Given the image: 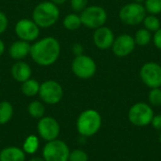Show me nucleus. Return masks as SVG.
Here are the masks:
<instances>
[{
  "label": "nucleus",
  "mask_w": 161,
  "mask_h": 161,
  "mask_svg": "<svg viewBox=\"0 0 161 161\" xmlns=\"http://www.w3.org/2000/svg\"><path fill=\"white\" fill-rule=\"evenodd\" d=\"M40 83L32 78H29L27 80H25V82L22 83V92L28 97H33L35 95H37L39 93L40 91Z\"/></svg>",
  "instance_id": "obj_18"
},
{
  "label": "nucleus",
  "mask_w": 161,
  "mask_h": 161,
  "mask_svg": "<svg viewBox=\"0 0 161 161\" xmlns=\"http://www.w3.org/2000/svg\"><path fill=\"white\" fill-rule=\"evenodd\" d=\"M59 8L51 1L38 4L32 13V20L39 27L46 28L55 25L59 18Z\"/></svg>",
  "instance_id": "obj_2"
},
{
  "label": "nucleus",
  "mask_w": 161,
  "mask_h": 161,
  "mask_svg": "<svg viewBox=\"0 0 161 161\" xmlns=\"http://www.w3.org/2000/svg\"><path fill=\"white\" fill-rule=\"evenodd\" d=\"M39 95L41 99L49 105H56L62 99L63 89L55 80H46L40 85Z\"/></svg>",
  "instance_id": "obj_9"
},
{
  "label": "nucleus",
  "mask_w": 161,
  "mask_h": 161,
  "mask_svg": "<svg viewBox=\"0 0 161 161\" xmlns=\"http://www.w3.org/2000/svg\"><path fill=\"white\" fill-rule=\"evenodd\" d=\"M153 41H154V44L155 46L161 50V27L155 32V35L153 37Z\"/></svg>",
  "instance_id": "obj_30"
},
{
  "label": "nucleus",
  "mask_w": 161,
  "mask_h": 161,
  "mask_svg": "<svg viewBox=\"0 0 161 161\" xmlns=\"http://www.w3.org/2000/svg\"><path fill=\"white\" fill-rule=\"evenodd\" d=\"M15 34L20 40L30 42L38 39L40 35V27L33 20L24 18L16 23Z\"/></svg>",
  "instance_id": "obj_11"
},
{
  "label": "nucleus",
  "mask_w": 161,
  "mask_h": 161,
  "mask_svg": "<svg viewBox=\"0 0 161 161\" xmlns=\"http://www.w3.org/2000/svg\"><path fill=\"white\" fill-rule=\"evenodd\" d=\"M155 116L154 110L150 105L144 102H139L133 105L128 111L129 122L140 127L146 126L151 124L153 117Z\"/></svg>",
  "instance_id": "obj_6"
},
{
  "label": "nucleus",
  "mask_w": 161,
  "mask_h": 161,
  "mask_svg": "<svg viewBox=\"0 0 161 161\" xmlns=\"http://www.w3.org/2000/svg\"><path fill=\"white\" fill-rule=\"evenodd\" d=\"M5 52V43L3 42L2 40H0V57L4 54Z\"/></svg>",
  "instance_id": "obj_33"
},
{
  "label": "nucleus",
  "mask_w": 161,
  "mask_h": 161,
  "mask_svg": "<svg viewBox=\"0 0 161 161\" xmlns=\"http://www.w3.org/2000/svg\"><path fill=\"white\" fill-rule=\"evenodd\" d=\"M114 40V33L108 26H100L96 28L93 32L94 45L101 50H107L108 48H111Z\"/></svg>",
  "instance_id": "obj_14"
},
{
  "label": "nucleus",
  "mask_w": 161,
  "mask_h": 161,
  "mask_svg": "<svg viewBox=\"0 0 161 161\" xmlns=\"http://www.w3.org/2000/svg\"><path fill=\"white\" fill-rule=\"evenodd\" d=\"M89 157L88 154L80 149L74 150L73 152H70L69 161H88Z\"/></svg>",
  "instance_id": "obj_27"
},
{
  "label": "nucleus",
  "mask_w": 161,
  "mask_h": 161,
  "mask_svg": "<svg viewBox=\"0 0 161 161\" xmlns=\"http://www.w3.org/2000/svg\"><path fill=\"white\" fill-rule=\"evenodd\" d=\"M38 148H39V140L34 135L28 136L23 144V151L25 154H34L38 150Z\"/></svg>",
  "instance_id": "obj_24"
},
{
  "label": "nucleus",
  "mask_w": 161,
  "mask_h": 161,
  "mask_svg": "<svg viewBox=\"0 0 161 161\" xmlns=\"http://www.w3.org/2000/svg\"><path fill=\"white\" fill-rule=\"evenodd\" d=\"M148 100L152 106L158 107L161 106V89L160 88H155L151 89L149 94H148Z\"/></svg>",
  "instance_id": "obj_26"
},
{
  "label": "nucleus",
  "mask_w": 161,
  "mask_h": 161,
  "mask_svg": "<svg viewBox=\"0 0 161 161\" xmlns=\"http://www.w3.org/2000/svg\"><path fill=\"white\" fill-rule=\"evenodd\" d=\"M28 113L35 119H41L45 113V108L40 101H32L28 105Z\"/></svg>",
  "instance_id": "obj_22"
},
{
  "label": "nucleus",
  "mask_w": 161,
  "mask_h": 161,
  "mask_svg": "<svg viewBox=\"0 0 161 161\" xmlns=\"http://www.w3.org/2000/svg\"><path fill=\"white\" fill-rule=\"evenodd\" d=\"M60 43L54 37H45L30 47V56L35 63L40 66H50L54 64L60 56Z\"/></svg>",
  "instance_id": "obj_1"
},
{
  "label": "nucleus",
  "mask_w": 161,
  "mask_h": 161,
  "mask_svg": "<svg viewBox=\"0 0 161 161\" xmlns=\"http://www.w3.org/2000/svg\"><path fill=\"white\" fill-rule=\"evenodd\" d=\"M151 40H152L151 32L148 31L146 28L139 29L134 36L135 43L136 45H139V46H146L147 44L150 43Z\"/></svg>",
  "instance_id": "obj_21"
},
{
  "label": "nucleus",
  "mask_w": 161,
  "mask_h": 161,
  "mask_svg": "<svg viewBox=\"0 0 161 161\" xmlns=\"http://www.w3.org/2000/svg\"><path fill=\"white\" fill-rule=\"evenodd\" d=\"M72 51H73V53H74V55L75 57L76 56H80V55H83L84 47L80 43H74L73 46H72Z\"/></svg>",
  "instance_id": "obj_32"
},
{
  "label": "nucleus",
  "mask_w": 161,
  "mask_h": 161,
  "mask_svg": "<svg viewBox=\"0 0 161 161\" xmlns=\"http://www.w3.org/2000/svg\"><path fill=\"white\" fill-rule=\"evenodd\" d=\"M30 43L25 41H16L8 48V54L15 60H22L30 54Z\"/></svg>",
  "instance_id": "obj_15"
},
{
  "label": "nucleus",
  "mask_w": 161,
  "mask_h": 161,
  "mask_svg": "<svg viewBox=\"0 0 161 161\" xmlns=\"http://www.w3.org/2000/svg\"><path fill=\"white\" fill-rule=\"evenodd\" d=\"M144 8L146 12L157 15L161 13V0H145Z\"/></svg>",
  "instance_id": "obj_25"
},
{
  "label": "nucleus",
  "mask_w": 161,
  "mask_h": 161,
  "mask_svg": "<svg viewBox=\"0 0 161 161\" xmlns=\"http://www.w3.org/2000/svg\"><path fill=\"white\" fill-rule=\"evenodd\" d=\"M25 153L23 149L10 146L0 152V161H25Z\"/></svg>",
  "instance_id": "obj_17"
},
{
  "label": "nucleus",
  "mask_w": 161,
  "mask_h": 161,
  "mask_svg": "<svg viewBox=\"0 0 161 161\" xmlns=\"http://www.w3.org/2000/svg\"><path fill=\"white\" fill-rule=\"evenodd\" d=\"M28 161H44V159H42L41 158H33L29 159Z\"/></svg>",
  "instance_id": "obj_35"
},
{
  "label": "nucleus",
  "mask_w": 161,
  "mask_h": 161,
  "mask_svg": "<svg viewBox=\"0 0 161 161\" xmlns=\"http://www.w3.org/2000/svg\"><path fill=\"white\" fill-rule=\"evenodd\" d=\"M51 2H53L55 5H57V6H58V5H62V4H64L67 0H50Z\"/></svg>",
  "instance_id": "obj_34"
},
{
  "label": "nucleus",
  "mask_w": 161,
  "mask_h": 161,
  "mask_svg": "<svg viewBox=\"0 0 161 161\" xmlns=\"http://www.w3.org/2000/svg\"><path fill=\"white\" fill-rule=\"evenodd\" d=\"M13 115L12 105L8 101L0 102V125H5L11 119Z\"/></svg>",
  "instance_id": "obj_20"
},
{
  "label": "nucleus",
  "mask_w": 161,
  "mask_h": 161,
  "mask_svg": "<svg viewBox=\"0 0 161 161\" xmlns=\"http://www.w3.org/2000/svg\"><path fill=\"white\" fill-rule=\"evenodd\" d=\"M102 125V117L94 109H86L77 118L76 128L80 135L92 137L95 135Z\"/></svg>",
  "instance_id": "obj_3"
},
{
  "label": "nucleus",
  "mask_w": 161,
  "mask_h": 161,
  "mask_svg": "<svg viewBox=\"0 0 161 161\" xmlns=\"http://www.w3.org/2000/svg\"><path fill=\"white\" fill-rule=\"evenodd\" d=\"M142 24L144 25V28H146L150 32H156L161 27L159 19L153 14L146 15L142 21Z\"/></svg>",
  "instance_id": "obj_23"
},
{
  "label": "nucleus",
  "mask_w": 161,
  "mask_h": 161,
  "mask_svg": "<svg viewBox=\"0 0 161 161\" xmlns=\"http://www.w3.org/2000/svg\"><path fill=\"white\" fill-rule=\"evenodd\" d=\"M151 125L157 130H161V114L155 115L151 122Z\"/></svg>",
  "instance_id": "obj_31"
},
{
  "label": "nucleus",
  "mask_w": 161,
  "mask_h": 161,
  "mask_svg": "<svg viewBox=\"0 0 161 161\" xmlns=\"http://www.w3.org/2000/svg\"><path fill=\"white\" fill-rule=\"evenodd\" d=\"M80 19L82 25L86 27L96 29L105 25L108 14L106 9L101 6H89L81 11Z\"/></svg>",
  "instance_id": "obj_5"
},
{
  "label": "nucleus",
  "mask_w": 161,
  "mask_h": 161,
  "mask_svg": "<svg viewBox=\"0 0 161 161\" xmlns=\"http://www.w3.org/2000/svg\"><path fill=\"white\" fill-rule=\"evenodd\" d=\"M10 72L13 79H15L20 83H23L25 80L29 79L32 74L30 66L26 62L22 60H18L17 62H15L12 65Z\"/></svg>",
  "instance_id": "obj_16"
},
{
  "label": "nucleus",
  "mask_w": 161,
  "mask_h": 161,
  "mask_svg": "<svg viewBox=\"0 0 161 161\" xmlns=\"http://www.w3.org/2000/svg\"><path fill=\"white\" fill-rule=\"evenodd\" d=\"M146 16V9L142 3L132 2L125 5L119 11L120 20L127 25H138Z\"/></svg>",
  "instance_id": "obj_4"
},
{
  "label": "nucleus",
  "mask_w": 161,
  "mask_h": 161,
  "mask_svg": "<svg viewBox=\"0 0 161 161\" xmlns=\"http://www.w3.org/2000/svg\"><path fill=\"white\" fill-rule=\"evenodd\" d=\"M69 156L68 145L59 140L48 142L42 150L44 161H69Z\"/></svg>",
  "instance_id": "obj_8"
},
{
  "label": "nucleus",
  "mask_w": 161,
  "mask_h": 161,
  "mask_svg": "<svg viewBox=\"0 0 161 161\" xmlns=\"http://www.w3.org/2000/svg\"><path fill=\"white\" fill-rule=\"evenodd\" d=\"M136 47L134 37L129 34H122L115 38L111 46L112 52L115 56L123 58L130 55Z\"/></svg>",
  "instance_id": "obj_13"
},
{
  "label": "nucleus",
  "mask_w": 161,
  "mask_h": 161,
  "mask_svg": "<svg viewBox=\"0 0 161 161\" xmlns=\"http://www.w3.org/2000/svg\"><path fill=\"white\" fill-rule=\"evenodd\" d=\"M142 82L150 89L161 87V65L156 62H147L140 70Z\"/></svg>",
  "instance_id": "obj_10"
},
{
  "label": "nucleus",
  "mask_w": 161,
  "mask_h": 161,
  "mask_svg": "<svg viewBox=\"0 0 161 161\" xmlns=\"http://www.w3.org/2000/svg\"><path fill=\"white\" fill-rule=\"evenodd\" d=\"M159 142H161V133H160V135H159Z\"/></svg>",
  "instance_id": "obj_37"
},
{
  "label": "nucleus",
  "mask_w": 161,
  "mask_h": 161,
  "mask_svg": "<svg viewBox=\"0 0 161 161\" xmlns=\"http://www.w3.org/2000/svg\"><path fill=\"white\" fill-rule=\"evenodd\" d=\"M82 25L80 15H77L75 13H70L66 15L63 19V26L70 30V31H75L78 29Z\"/></svg>",
  "instance_id": "obj_19"
},
{
  "label": "nucleus",
  "mask_w": 161,
  "mask_h": 161,
  "mask_svg": "<svg viewBox=\"0 0 161 161\" xmlns=\"http://www.w3.org/2000/svg\"><path fill=\"white\" fill-rule=\"evenodd\" d=\"M97 70V66L92 58L87 55L76 56L72 62V71L74 75L81 79L92 77Z\"/></svg>",
  "instance_id": "obj_7"
},
{
  "label": "nucleus",
  "mask_w": 161,
  "mask_h": 161,
  "mask_svg": "<svg viewBox=\"0 0 161 161\" xmlns=\"http://www.w3.org/2000/svg\"><path fill=\"white\" fill-rule=\"evenodd\" d=\"M38 132L41 138L46 142L57 140L60 132V126L58 121L52 117H42L38 124Z\"/></svg>",
  "instance_id": "obj_12"
},
{
  "label": "nucleus",
  "mask_w": 161,
  "mask_h": 161,
  "mask_svg": "<svg viewBox=\"0 0 161 161\" xmlns=\"http://www.w3.org/2000/svg\"><path fill=\"white\" fill-rule=\"evenodd\" d=\"M88 0H71V7L75 12H81L88 6Z\"/></svg>",
  "instance_id": "obj_28"
},
{
  "label": "nucleus",
  "mask_w": 161,
  "mask_h": 161,
  "mask_svg": "<svg viewBox=\"0 0 161 161\" xmlns=\"http://www.w3.org/2000/svg\"><path fill=\"white\" fill-rule=\"evenodd\" d=\"M8 25V19L7 15L3 11H0V35L7 30Z\"/></svg>",
  "instance_id": "obj_29"
},
{
  "label": "nucleus",
  "mask_w": 161,
  "mask_h": 161,
  "mask_svg": "<svg viewBox=\"0 0 161 161\" xmlns=\"http://www.w3.org/2000/svg\"><path fill=\"white\" fill-rule=\"evenodd\" d=\"M135 2H137V3H142V2H144L145 0H134Z\"/></svg>",
  "instance_id": "obj_36"
}]
</instances>
